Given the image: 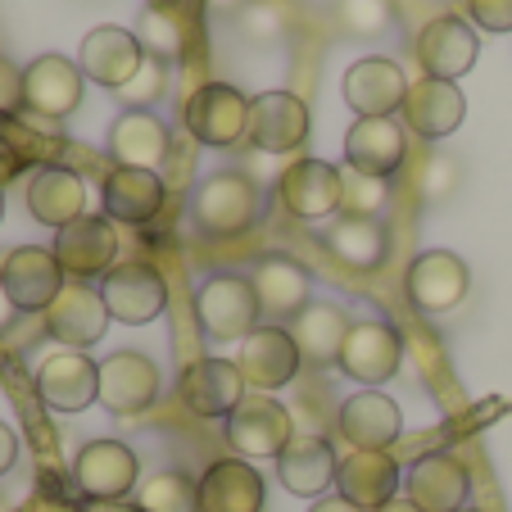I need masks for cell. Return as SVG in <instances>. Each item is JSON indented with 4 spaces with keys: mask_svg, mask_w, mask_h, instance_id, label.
<instances>
[{
    "mask_svg": "<svg viewBox=\"0 0 512 512\" xmlns=\"http://www.w3.org/2000/svg\"><path fill=\"white\" fill-rule=\"evenodd\" d=\"M245 399V377L232 358H195L182 372V404L195 417H232Z\"/></svg>",
    "mask_w": 512,
    "mask_h": 512,
    "instance_id": "obj_19",
    "label": "cell"
},
{
    "mask_svg": "<svg viewBox=\"0 0 512 512\" xmlns=\"http://www.w3.org/2000/svg\"><path fill=\"white\" fill-rule=\"evenodd\" d=\"M254 295H259V309L268 318H295L300 309H309V272L295 259H281V254H268V259L254 263Z\"/></svg>",
    "mask_w": 512,
    "mask_h": 512,
    "instance_id": "obj_32",
    "label": "cell"
},
{
    "mask_svg": "<svg viewBox=\"0 0 512 512\" xmlns=\"http://www.w3.org/2000/svg\"><path fill=\"white\" fill-rule=\"evenodd\" d=\"M390 191H386V177H363L349 168L345 173V213L349 218H377L386 209Z\"/></svg>",
    "mask_w": 512,
    "mask_h": 512,
    "instance_id": "obj_40",
    "label": "cell"
},
{
    "mask_svg": "<svg viewBox=\"0 0 512 512\" xmlns=\"http://www.w3.org/2000/svg\"><path fill=\"white\" fill-rule=\"evenodd\" d=\"M232 19H236V32L245 41H254V46H268V41H277L286 32V19L272 10L268 0H241V10Z\"/></svg>",
    "mask_w": 512,
    "mask_h": 512,
    "instance_id": "obj_39",
    "label": "cell"
},
{
    "mask_svg": "<svg viewBox=\"0 0 512 512\" xmlns=\"http://www.w3.org/2000/svg\"><path fill=\"white\" fill-rule=\"evenodd\" d=\"M105 327H109L105 295L96 286H87V281H68L59 290V300L46 309V331L64 349H82L87 354L96 340H105Z\"/></svg>",
    "mask_w": 512,
    "mask_h": 512,
    "instance_id": "obj_14",
    "label": "cell"
},
{
    "mask_svg": "<svg viewBox=\"0 0 512 512\" xmlns=\"http://www.w3.org/2000/svg\"><path fill=\"white\" fill-rule=\"evenodd\" d=\"M454 186H458V164L449 155H431V164H426V173H422L426 200H449Z\"/></svg>",
    "mask_w": 512,
    "mask_h": 512,
    "instance_id": "obj_41",
    "label": "cell"
},
{
    "mask_svg": "<svg viewBox=\"0 0 512 512\" xmlns=\"http://www.w3.org/2000/svg\"><path fill=\"white\" fill-rule=\"evenodd\" d=\"M413 50H417V64H422L426 78L454 82L476 64L481 37H476V28L467 19H458V14H435V19L417 32Z\"/></svg>",
    "mask_w": 512,
    "mask_h": 512,
    "instance_id": "obj_9",
    "label": "cell"
},
{
    "mask_svg": "<svg viewBox=\"0 0 512 512\" xmlns=\"http://www.w3.org/2000/svg\"><path fill=\"white\" fill-rule=\"evenodd\" d=\"M336 467H340V458L322 435H295L277 454L281 485L290 494H300V499H322L327 485H336Z\"/></svg>",
    "mask_w": 512,
    "mask_h": 512,
    "instance_id": "obj_27",
    "label": "cell"
},
{
    "mask_svg": "<svg viewBox=\"0 0 512 512\" xmlns=\"http://www.w3.org/2000/svg\"><path fill=\"white\" fill-rule=\"evenodd\" d=\"M327 250L354 272H377L390 254V236L377 218H349V213H340L336 223L327 227Z\"/></svg>",
    "mask_w": 512,
    "mask_h": 512,
    "instance_id": "obj_34",
    "label": "cell"
},
{
    "mask_svg": "<svg viewBox=\"0 0 512 512\" xmlns=\"http://www.w3.org/2000/svg\"><path fill=\"white\" fill-rule=\"evenodd\" d=\"M377 512H422V508H417V503L408 499V494H404V499H399V494H395V499H390V503H381Z\"/></svg>",
    "mask_w": 512,
    "mask_h": 512,
    "instance_id": "obj_47",
    "label": "cell"
},
{
    "mask_svg": "<svg viewBox=\"0 0 512 512\" xmlns=\"http://www.w3.org/2000/svg\"><path fill=\"white\" fill-rule=\"evenodd\" d=\"M55 259L64 268V277L73 281H91V277H109L118 259V232H114V218H78V223L59 227L55 236Z\"/></svg>",
    "mask_w": 512,
    "mask_h": 512,
    "instance_id": "obj_12",
    "label": "cell"
},
{
    "mask_svg": "<svg viewBox=\"0 0 512 512\" xmlns=\"http://www.w3.org/2000/svg\"><path fill=\"white\" fill-rule=\"evenodd\" d=\"M0 512H10V508H5V503H0Z\"/></svg>",
    "mask_w": 512,
    "mask_h": 512,
    "instance_id": "obj_52",
    "label": "cell"
},
{
    "mask_svg": "<svg viewBox=\"0 0 512 512\" xmlns=\"http://www.w3.org/2000/svg\"><path fill=\"white\" fill-rule=\"evenodd\" d=\"M295 435L300 431L290 422V408H281L268 395H245L241 408L227 417V440H232V449L245 463L250 458H277Z\"/></svg>",
    "mask_w": 512,
    "mask_h": 512,
    "instance_id": "obj_6",
    "label": "cell"
},
{
    "mask_svg": "<svg viewBox=\"0 0 512 512\" xmlns=\"http://www.w3.org/2000/svg\"><path fill=\"white\" fill-rule=\"evenodd\" d=\"M28 213L46 227H68L87 218V186L73 168H41L28 182Z\"/></svg>",
    "mask_w": 512,
    "mask_h": 512,
    "instance_id": "obj_31",
    "label": "cell"
},
{
    "mask_svg": "<svg viewBox=\"0 0 512 512\" xmlns=\"http://www.w3.org/2000/svg\"><path fill=\"white\" fill-rule=\"evenodd\" d=\"M186 132L200 145H213V150H227L241 136H250V100L241 96L227 82H204L191 100H186Z\"/></svg>",
    "mask_w": 512,
    "mask_h": 512,
    "instance_id": "obj_4",
    "label": "cell"
},
{
    "mask_svg": "<svg viewBox=\"0 0 512 512\" xmlns=\"http://www.w3.org/2000/svg\"><path fill=\"white\" fill-rule=\"evenodd\" d=\"M28 512H82V508H68V503H32Z\"/></svg>",
    "mask_w": 512,
    "mask_h": 512,
    "instance_id": "obj_49",
    "label": "cell"
},
{
    "mask_svg": "<svg viewBox=\"0 0 512 512\" xmlns=\"http://www.w3.org/2000/svg\"><path fill=\"white\" fill-rule=\"evenodd\" d=\"M259 295H254L250 277H236V272H213L204 277V286L195 290V318L200 331L209 340H245L259 327Z\"/></svg>",
    "mask_w": 512,
    "mask_h": 512,
    "instance_id": "obj_2",
    "label": "cell"
},
{
    "mask_svg": "<svg viewBox=\"0 0 512 512\" xmlns=\"http://www.w3.org/2000/svg\"><path fill=\"white\" fill-rule=\"evenodd\" d=\"M168 200V186L155 168H109L105 173V218L114 223H155Z\"/></svg>",
    "mask_w": 512,
    "mask_h": 512,
    "instance_id": "obj_23",
    "label": "cell"
},
{
    "mask_svg": "<svg viewBox=\"0 0 512 512\" xmlns=\"http://www.w3.org/2000/svg\"><path fill=\"white\" fill-rule=\"evenodd\" d=\"M458 512H476V508H458Z\"/></svg>",
    "mask_w": 512,
    "mask_h": 512,
    "instance_id": "obj_51",
    "label": "cell"
},
{
    "mask_svg": "<svg viewBox=\"0 0 512 512\" xmlns=\"http://www.w3.org/2000/svg\"><path fill=\"white\" fill-rule=\"evenodd\" d=\"M141 512H200V481L186 472H155L136 485Z\"/></svg>",
    "mask_w": 512,
    "mask_h": 512,
    "instance_id": "obj_35",
    "label": "cell"
},
{
    "mask_svg": "<svg viewBox=\"0 0 512 512\" xmlns=\"http://www.w3.org/2000/svg\"><path fill=\"white\" fill-rule=\"evenodd\" d=\"M300 363H304V354L286 327H254L241 340V358H236L245 386L259 390V395L290 386V381L300 377Z\"/></svg>",
    "mask_w": 512,
    "mask_h": 512,
    "instance_id": "obj_10",
    "label": "cell"
},
{
    "mask_svg": "<svg viewBox=\"0 0 512 512\" xmlns=\"http://www.w3.org/2000/svg\"><path fill=\"white\" fill-rule=\"evenodd\" d=\"M331 19H336V28L349 32V37L377 41L381 32H390L395 10H390V0H331Z\"/></svg>",
    "mask_w": 512,
    "mask_h": 512,
    "instance_id": "obj_37",
    "label": "cell"
},
{
    "mask_svg": "<svg viewBox=\"0 0 512 512\" xmlns=\"http://www.w3.org/2000/svg\"><path fill=\"white\" fill-rule=\"evenodd\" d=\"M168 145L173 136L150 109H123L109 127V155L118 159V168H159L168 159Z\"/></svg>",
    "mask_w": 512,
    "mask_h": 512,
    "instance_id": "obj_30",
    "label": "cell"
},
{
    "mask_svg": "<svg viewBox=\"0 0 512 512\" xmlns=\"http://www.w3.org/2000/svg\"><path fill=\"white\" fill-rule=\"evenodd\" d=\"M250 141L263 155H290L309 141V109L295 91H263L250 100Z\"/></svg>",
    "mask_w": 512,
    "mask_h": 512,
    "instance_id": "obj_18",
    "label": "cell"
},
{
    "mask_svg": "<svg viewBox=\"0 0 512 512\" xmlns=\"http://www.w3.org/2000/svg\"><path fill=\"white\" fill-rule=\"evenodd\" d=\"M191 223L204 236H241L259 223V182L250 173H209L200 186L191 191Z\"/></svg>",
    "mask_w": 512,
    "mask_h": 512,
    "instance_id": "obj_1",
    "label": "cell"
},
{
    "mask_svg": "<svg viewBox=\"0 0 512 512\" xmlns=\"http://www.w3.org/2000/svg\"><path fill=\"white\" fill-rule=\"evenodd\" d=\"M349 313L340 309V304H309V309H300L295 318H290V336H295V345H300L304 363H318V368H327V363H340V349H345V336H349Z\"/></svg>",
    "mask_w": 512,
    "mask_h": 512,
    "instance_id": "obj_33",
    "label": "cell"
},
{
    "mask_svg": "<svg viewBox=\"0 0 512 512\" xmlns=\"http://www.w3.org/2000/svg\"><path fill=\"white\" fill-rule=\"evenodd\" d=\"M408 499L422 512H458L467 508L472 494V476L454 454H426L408 467Z\"/></svg>",
    "mask_w": 512,
    "mask_h": 512,
    "instance_id": "obj_25",
    "label": "cell"
},
{
    "mask_svg": "<svg viewBox=\"0 0 512 512\" xmlns=\"http://www.w3.org/2000/svg\"><path fill=\"white\" fill-rule=\"evenodd\" d=\"M136 41H141V50H150L155 59H177L186 46V23L177 10H164V5H150V10L141 14V23H136Z\"/></svg>",
    "mask_w": 512,
    "mask_h": 512,
    "instance_id": "obj_36",
    "label": "cell"
},
{
    "mask_svg": "<svg viewBox=\"0 0 512 512\" xmlns=\"http://www.w3.org/2000/svg\"><path fill=\"white\" fill-rule=\"evenodd\" d=\"M82 512H141V508H136V499H132V503H127V499H114V503H91V499H87V508H82Z\"/></svg>",
    "mask_w": 512,
    "mask_h": 512,
    "instance_id": "obj_46",
    "label": "cell"
},
{
    "mask_svg": "<svg viewBox=\"0 0 512 512\" xmlns=\"http://www.w3.org/2000/svg\"><path fill=\"white\" fill-rule=\"evenodd\" d=\"M164 91H168V64L155 59V55H145L141 68H136V78L127 82V87H118L114 96L123 100L127 109H150V105L164 100Z\"/></svg>",
    "mask_w": 512,
    "mask_h": 512,
    "instance_id": "obj_38",
    "label": "cell"
},
{
    "mask_svg": "<svg viewBox=\"0 0 512 512\" xmlns=\"http://www.w3.org/2000/svg\"><path fill=\"white\" fill-rule=\"evenodd\" d=\"M14 109H23V68L0 55V114H14Z\"/></svg>",
    "mask_w": 512,
    "mask_h": 512,
    "instance_id": "obj_43",
    "label": "cell"
},
{
    "mask_svg": "<svg viewBox=\"0 0 512 512\" xmlns=\"http://www.w3.org/2000/svg\"><path fill=\"white\" fill-rule=\"evenodd\" d=\"M14 463H19V435H14L10 426L0 422V476L10 472Z\"/></svg>",
    "mask_w": 512,
    "mask_h": 512,
    "instance_id": "obj_44",
    "label": "cell"
},
{
    "mask_svg": "<svg viewBox=\"0 0 512 512\" xmlns=\"http://www.w3.org/2000/svg\"><path fill=\"white\" fill-rule=\"evenodd\" d=\"M82 87H87V73L73 59L37 55L23 68V109H32L37 118H68L82 105Z\"/></svg>",
    "mask_w": 512,
    "mask_h": 512,
    "instance_id": "obj_13",
    "label": "cell"
},
{
    "mask_svg": "<svg viewBox=\"0 0 512 512\" xmlns=\"http://www.w3.org/2000/svg\"><path fill=\"white\" fill-rule=\"evenodd\" d=\"M73 481H78L82 499L91 503H114L141 485V463L123 440H91L82 454L73 458Z\"/></svg>",
    "mask_w": 512,
    "mask_h": 512,
    "instance_id": "obj_5",
    "label": "cell"
},
{
    "mask_svg": "<svg viewBox=\"0 0 512 512\" xmlns=\"http://www.w3.org/2000/svg\"><path fill=\"white\" fill-rule=\"evenodd\" d=\"M336 490H340V499H349L354 508L377 512L381 503H390L399 494V463L386 449H354V454L340 458V467H336Z\"/></svg>",
    "mask_w": 512,
    "mask_h": 512,
    "instance_id": "obj_22",
    "label": "cell"
},
{
    "mask_svg": "<svg viewBox=\"0 0 512 512\" xmlns=\"http://www.w3.org/2000/svg\"><path fill=\"white\" fill-rule=\"evenodd\" d=\"M413 82L404 78V68L395 59H358L345 73V100L358 118H390L395 109H404V96Z\"/></svg>",
    "mask_w": 512,
    "mask_h": 512,
    "instance_id": "obj_20",
    "label": "cell"
},
{
    "mask_svg": "<svg viewBox=\"0 0 512 512\" xmlns=\"http://www.w3.org/2000/svg\"><path fill=\"white\" fill-rule=\"evenodd\" d=\"M463 114H467V100L454 82L422 78V82H413L404 96V123L413 127L417 136H426V141L454 136L458 123H463Z\"/></svg>",
    "mask_w": 512,
    "mask_h": 512,
    "instance_id": "obj_29",
    "label": "cell"
},
{
    "mask_svg": "<svg viewBox=\"0 0 512 512\" xmlns=\"http://www.w3.org/2000/svg\"><path fill=\"white\" fill-rule=\"evenodd\" d=\"M10 313H19V309H14V304H10V295H5V286H0V327L10 322Z\"/></svg>",
    "mask_w": 512,
    "mask_h": 512,
    "instance_id": "obj_48",
    "label": "cell"
},
{
    "mask_svg": "<svg viewBox=\"0 0 512 512\" xmlns=\"http://www.w3.org/2000/svg\"><path fill=\"white\" fill-rule=\"evenodd\" d=\"M408 136L395 118H358L345 136V159L363 177H390L404 168Z\"/></svg>",
    "mask_w": 512,
    "mask_h": 512,
    "instance_id": "obj_24",
    "label": "cell"
},
{
    "mask_svg": "<svg viewBox=\"0 0 512 512\" xmlns=\"http://www.w3.org/2000/svg\"><path fill=\"white\" fill-rule=\"evenodd\" d=\"M37 390L55 413H82V408L100 404V363H91L82 349H59V354L41 358Z\"/></svg>",
    "mask_w": 512,
    "mask_h": 512,
    "instance_id": "obj_15",
    "label": "cell"
},
{
    "mask_svg": "<svg viewBox=\"0 0 512 512\" xmlns=\"http://www.w3.org/2000/svg\"><path fill=\"white\" fill-rule=\"evenodd\" d=\"M467 286H472V272L458 254L449 250H426L413 259L404 277V290L408 300L417 304L422 313H449L467 300Z\"/></svg>",
    "mask_w": 512,
    "mask_h": 512,
    "instance_id": "obj_16",
    "label": "cell"
},
{
    "mask_svg": "<svg viewBox=\"0 0 512 512\" xmlns=\"http://www.w3.org/2000/svg\"><path fill=\"white\" fill-rule=\"evenodd\" d=\"M467 14L485 32H512V0H467Z\"/></svg>",
    "mask_w": 512,
    "mask_h": 512,
    "instance_id": "obj_42",
    "label": "cell"
},
{
    "mask_svg": "<svg viewBox=\"0 0 512 512\" xmlns=\"http://www.w3.org/2000/svg\"><path fill=\"white\" fill-rule=\"evenodd\" d=\"M399 363H404V340H399V331L390 327V322H354L345 336V349H340V372H345L349 381H358V386L377 390L381 381H390L399 372Z\"/></svg>",
    "mask_w": 512,
    "mask_h": 512,
    "instance_id": "obj_8",
    "label": "cell"
},
{
    "mask_svg": "<svg viewBox=\"0 0 512 512\" xmlns=\"http://www.w3.org/2000/svg\"><path fill=\"white\" fill-rule=\"evenodd\" d=\"M309 512H363V508H354V503L340 499V494H327V499H318Z\"/></svg>",
    "mask_w": 512,
    "mask_h": 512,
    "instance_id": "obj_45",
    "label": "cell"
},
{
    "mask_svg": "<svg viewBox=\"0 0 512 512\" xmlns=\"http://www.w3.org/2000/svg\"><path fill=\"white\" fill-rule=\"evenodd\" d=\"M200 512H263V476L245 458H218L200 476Z\"/></svg>",
    "mask_w": 512,
    "mask_h": 512,
    "instance_id": "obj_28",
    "label": "cell"
},
{
    "mask_svg": "<svg viewBox=\"0 0 512 512\" xmlns=\"http://www.w3.org/2000/svg\"><path fill=\"white\" fill-rule=\"evenodd\" d=\"M340 435H345L354 449H390L404 431V417H399V404L381 390H358L340 404L336 417Z\"/></svg>",
    "mask_w": 512,
    "mask_h": 512,
    "instance_id": "obj_26",
    "label": "cell"
},
{
    "mask_svg": "<svg viewBox=\"0 0 512 512\" xmlns=\"http://www.w3.org/2000/svg\"><path fill=\"white\" fill-rule=\"evenodd\" d=\"M159 399V368L136 349H118L100 363V404L118 417H136Z\"/></svg>",
    "mask_w": 512,
    "mask_h": 512,
    "instance_id": "obj_17",
    "label": "cell"
},
{
    "mask_svg": "<svg viewBox=\"0 0 512 512\" xmlns=\"http://www.w3.org/2000/svg\"><path fill=\"white\" fill-rule=\"evenodd\" d=\"M0 286H5V295H10V304L19 313H46L68 281H64L55 250L19 245V250H10L5 268H0Z\"/></svg>",
    "mask_w": 512,
    "mask_h": 512,
    "instance_id": "obj_7",
    "label": "cell"
},
{
    "mask_svg": "<svg viewBox=\"0 0 512 512\" xmlns=\"http://www.w3.org/2000/svg\"><path fill=\"white\" fill-rule=\"evenodd\" d=\"M100 295H105V309L114 322L127 327H141V322H155L168 309V281L159 277V268L150 263H118L105 281H100Z\"/></svg>",
    "mask_w": 512,
    "mask_h": 512,
    "instance_id": "obj_11",
    "label": "cell"
},
{
    "mask_svg": "<svg viewBox=\"0 0 512 512\" xmlns=\"http://www.w3.org/2000/svg\"><path fill=\"white\" fill-rule=\"evenodd\" d=\"M0 218H5V195H0Z\"/></svg>",
    "mask_w": 512,
    "mask_h": 512,
    "instance_id": "obj_50",
    "label": "cell"
},
{
    "mask_svg": "<svg viewBox=\"0 0 512 512\" xmlns=\"http://www.w3.org/2000/svg\"><path fill=\"white\" fill-rule=\"evenodd\" d=\"M277 195L290 218L322 223V218L345 209V173L336 164H327V159H295L277 177Z\"/></svg>",
    "mask_w": 512,
    "mask_h": 512,
    "instance_id": "obj_3",
    "label": "cell"
},
{
    "mask_svg": "<svg viewBox=\"0 0 512 512\" xmlns=\"http://www.w3.org/2000/svg\"><path fill=\"white\" fill-rule=\"evenodd\" d=\"M141 59H145L141 41H136V32H127V28H91L87 37H82V50H78V68L91 82H100V87H109V91L127 87V82L136 78Z\"/></svg>",
    "mask_w": 512,
    "mask_h": 512,
    "instance_id": "obj_21",
    "label": "cell"
}]
</instances>
